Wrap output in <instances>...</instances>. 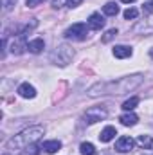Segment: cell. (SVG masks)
I'll return each instance as SVG.
<instances>
[{"mask_svg": "<svg viewBox=\"0 0 153 155\" xmlns=\"http://www.w3.org/2000/svg\"><path fill=\"white\" fill-rule=\"evenodd\" d=\"M142 79H144L142 74H132V76L112 79V81H106V83H97V85L90 87L88 96L96 97V96H105V94H126V92L135 90L142 83Z\"/></svg>", "mask_w": 153, "mask_h": 155, "instance_id": "obj_1", "label": "cell"}, {"mask_svg": "<svg viewBox=\"0 0 153 155\" xmlns=\"http://www.w3.org/2000/svg\"><path fill=\"white\" fill-rule=\"evenodd\" d=\"M43 134H45L43 126H29V128L22 130L20 134H16L15 137H11V139L7 141L5 148H7V150H11V152L29 150V148H33L40 139L43 137Z\"/></svg>", "mask_w": 153, "mask_h": 155, "instance_id": "obj_2", "label": "cell"}, {"mask_svg": "<svg viewBox=\"0 0 153 155\" xmlns=\"http://www.w3.org/2000/svg\"><path fill=\"white\" fill-rule=\"evenodd\" d=\"M72 58H74V51L67 43H60L50 52V63H54L56 67H67L72 61Z\"/></svg>", "mask_w": 153, "mask_h": 155, "instance_id": "obj_3", "label": "cell"}, {"mask_svg": "<svg viewBox=\"0 0 153 155\" xmlns=\"http://www.w3.org/2000/svg\"><path fill=\"white\" fill-rule=\"evenodd\" d=\"M108 116V110L106 107H90L85 114H83V119L86 124H94V123H99L103 119H106Z\"/></svg>", "mask_w": 153, "mask_h": 155, "instance_id": "obj_4", "label": "cell"}, {"mask_svg": "<svg viewBox=\"0 0 153 155\" xmlns=\"http://www.w3.org/2000/svg\"><path fill=\"white\" fill-rule=\"evenodd\" d=\"M86 33H88V27H86V24H74V25H70L67 31H65V36L69 40H77V41H81V40L86 38Z\"/></svg>", "mask_w": 153, "mask_h": 155, "instance_id": "obj_5", "label": "cell"}, {"mask_svg": "<svg viewBox=\"0 0 153 155\" xmlns=\"http://www.w3.org/2000/svg\"><path fill=\"white\" fill-rule=\"evenodd\" d=\"M133 146H135V141L132 137H128V135H122V137H119L115 141V150L119 153H128V152L133 150Z\"/></svg>", "mask_w": 153, "mask_h": 155, "instance_id": "obj_6", "label": "cell"}, {"mask_svg": "<svg viewBox=\"0 0 153 155\" xmlns=\"http://www.w3.org/2000/svg\"><path fill=\"white\" fill-rule=\"evenodd\" d=\"M132 31L137 33V35H146V36L153 35V18H150V20H141L139 24L133 25Z\"/></svg>", "mask_w": 153, "mask_h": 155, "instance_id": "obj_7", "label": "cell"}, {"mask_svg": "<svg viewBox=\"0 0 153 155\" xmlns=\"http://www.w3.org/2000/svg\"><path fill=\"white\" fill-rule=\"evenodd\" d=\"M86 25L92 31H101L105 27V18L101 16V13H92L88 16V20H86Z\"/></svg>", "mask_w": 153, "mask_h": 155, "instance_id": "obj_8", "label": "cell"}, {"mask_svg": "<svg viewBox=\"0 0 153 155\" xmlns=\"http://www.w3.org/2000/svg\"><path fill=\"white\" fill-rule=\"evenodd\" d=\"M27 45L29 43H25V35H18L16 38L13 40V43H11V52L13 54H22L25 49H27Z\"/></svg>", "mask_w": 153, "mask_h": 155, "instance_id": "obj_9", "label": "cell"}, {"mask_svg": "<svg viewBox=\"0 0 153 155\" xmlns=\"http://www.w3.org/2000/svg\"><path fill=\"white\" fill-rule=\"evenodd\" d=\"M18 94H20L22 97H25V99H33V97L36 96V88H34L33 85H29V83H22V85L18 87Z\"/></svg>", "mask_w": 153, "mask_h": 155, "instance_id": "obj_10", "label": "cell"}, {"mask_svg": "<svg viewBox=\"0 0 153 155\" xmlns=\"http://www.w3.org/2000/svg\"><path fill=\"white\" fill-rule=\"evenodd\" d=\"M41 150H45L47 153H56L58 150H61V141H58V139L45 141V143H41Z\"/></svg>", "mask_w": 153, "mask_h": 155, "instance_id": "obj_11", "label": "cell"}, {"mask_svg": "<svg viewBox=\"0 0 153 155\" xmlns=\"http://www.w3.org/2000/svg\"><path fill=\"white\" fill-rule=\"evenodd\" d=\"M114 56L119 58V60L130 58V56H132V47H128V45H115L114 47Z\"/></svg>", "mask_w": 153, "mask_h": 155, "instance_id": "obj_12", "label": "cell"}, {"mask_svg": "<svg viewBox=\"0 0 153 155\" xmlns=\"http://www.w3.org/2000/svg\"><path fill=\"white\" fill-rule=\"evenodd\" d=\"M27 49H29L33 54H40V52L45 49V41H43V38H34V40H31V41H29Z\"/></svg>", "mask_w": 153, "mask_h": 155, "instance_id": "obj_13", "label": "cell"}, {"mask_svg": "<svg viewBox=\"0 0 153 155\" xmlns=\"http://www.w3.org/2000/svg\"><path fill=\"white\" fill-rule=\"evenodd\" d=\"M115 135H117V130H115L114 126H106V128L99 134V139H101V143H110Z\"/></svg>", "mask_w": 153, "mask_h": 155, "instance_id": "obj_14", "label": "cell"}, {"mask_svg": "<svg viewBox=\"0 0 153 155\" xmlns=\"http://www.w3.org/2000/svg\"><path fill=\"white\" fill-rule=\"evenodd\" d=\"M119 121H121L124 126H135L137 121H139V117L135 116L133 112H126V114H122V116L119 117Z\"/></svg>", "mask_w": 153, "mask_h": 155, "instance_id": "obj_15", "label": "cell"}, {"mask_svg": "<svg viewBox=\"0 0 153 155\" xmlns=\"http://www.w3.org/2000/svg\"><path fill=\"white\" fill-rule=\"evenodd\" d=\"M137 144H139L141 148H144V150H153V137H151V135L142 134V135H139Z\"/></svg>", "mask_w": 153, "mask_h": 155, "instance_id": "obj_16", "label": "cell"}, {"mask_svg": "<svg viewBox=\"0 0 153 155\" xmlns=\"http://www.w3.org/2000/svg\"><path fill=\"white\" fill-rule=\"evenodd\" d=\"M103 13H105L106 16H115V15L119 13V5H117L115 2H106V4L103 5Z\"/></svg>", "mask_w": 153, "mask_h": 155, "instance_id": "obj_17", "label": "cell"}, {"mask_svg": "<svg viewBox=\"0 0 153 155\" xmlns=\"http://www.w3.org/2000/svg\"><path fill=\"white\" fill-rule=\"evenodd\" d=\"M79 152H81V155H96V146L92 143H81Z\"/></svg>", "mask_w": 153, "mask_h": 155, "instance_id": "obj_18", "label": "cell"}, {"mask_svg": "<svg viewBox=\"0 0 153 155\" xmlns=\"http://www.w3.org/2000/svg\"><path fill=\"white\" fill-rule=\"evenodd\" d=\"M137 105H139V97H135V96H133V97H130V99H126V101L122 103V108H124L126 112H132Z\"/></svg>", "mask_w": 153, "mask_h": 155, "instance_id": "obj_19", "label": "cell"}, {"mask_svg": "<svg viewBox=\"0 0 153 155\" xmlns=\"http://www.w3.org/2000/svg\"><path fill=\"white\" fill-rule=\"evenodd\" d=\"M137 16H139V11H137L135 7H128V9L124 11V18H126V20H135Z\"/></svg>", "mask_w": 153, "mask_h": 155, "instance_id": "obj_20", "label": "cell"}, {"mask_svg": "<svg viewBox=\"0 0 153 155\" xmlns=\"http://www.w3.org/2000/svg\"><path fill=\"white\" fill-rule=\"evenodd\" d=\"M115 36H117V29H108L106 33H105V36H103V41L105 43H108L110 40H114Z\"/></svg>", "mask_w": 153, "mask_h": 155, "instance_id": "obj_21", "label": "cell"}, {"mask_svg": "<svg viewBox=\"0 0 153 155\" xmlns=\"http://www.w3.org/2000/svg\"><path fill=\"white\" fill-rule=\"evenodd\" d=\"M15 4H16V0H2V11H4V13L11 11Z\"/></svg>", "mask_w": 153, "mask_h": 155, "instance_id": "obj_22", "label": "cell"}, {"mask_svg": "<svg viewBox=\"0 0 153 155\" xmlns=\"http://www.w3.org/2000/svg\"><path fill=\"white\" fill-rule=\"evenodd\" d=\"M43 2H45V0H25V5H27V7H38Z\"/></svg>", "mask_w": 153, "mask_h": 155, "instance_id": "obj_23", "label": "cell"}, {"mask_svg": "<svg viewBox=\"0 0 153 155\" xmlns=\"http://www.w3.org/2000/svg\"><path fill=\"white\" fill-rule=\"evenodd\" d=\"M67 2H69V0H52V7H54V9L63 7V5H67Z\"/></svg>", "mask_w": 153, "mask_h": 155, "instance_id": "obj_24", "label": "cell"}, {"mask_svg": "<svg viewBox=\"0 0 153 155\" xmlns=\"http://www.w3.org/2000/svg\"><path fill=\"white\" fill-rule=\"evenodd\" d=\"M81 2H83V0H69V2H67V5H69V7H77Z\"/></svg>", "mask_w": 153, "mask_h": 155, "instance_id": "obj_25", "label": "cell"}, {"mask_svg": "<svg viewBox=\"0 0 153 155\" xmlns=\"http://www.w3.org/2000/svg\"><path fill=\"white\" fill-rule=\"evenodd\" d=\"M144 9H146L148 13H151V11H153V0H151V2H148V4H144Z\"/></svg>", "mask_w": 153, "mask_h": 155, "instance_id": "obj_26", "label": "cell"}, {"mask_svg": "<svg viewBox=\"0 0 153 155\" xmlns=\"http://www.w3.org/2000/svg\"><path fill=\"white\" fill-rule=\"evenodd\" d=\"M121 2H124V4H132V2H135V0H121Z\"/></svg>", "mask_w": 153, "mask_h": 155, "instance_id": "obj_27", "label": "cell"}, {"mask_svg": "<svg viewBox=\"0 0 153 155\" xmlns=\"http://www.w3.org/2000/svg\"><path fill=\"white\" fill-rule=\"evenodd\" d=\"M150 56L153 58V49H150Z\"/></svg>", "mask_w": 153, "mask_h": 155, "instance_id": "obj_28", "label": "cell"}]
</instances>
